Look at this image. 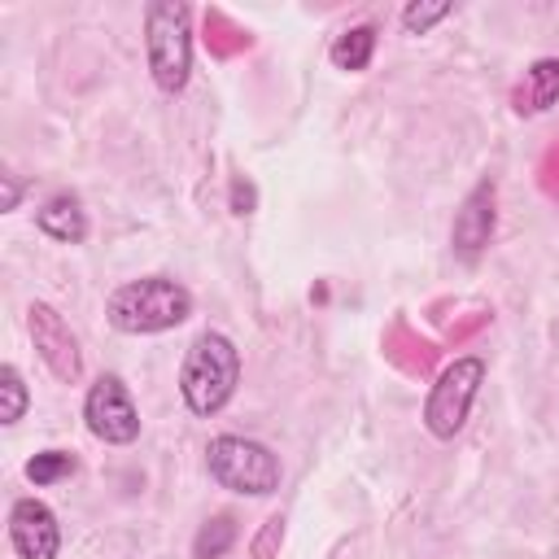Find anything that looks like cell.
<instances>
[{"label":"cell","instance_id":"1","mask_svg":"<svg viewBox=\"0 0 559 559\" xmlns=\"http://www.w3.org/2000/svg\"><path fill=\"white\" fill-rule=\"evenodd\" d=\"M240 384V354L223 332H201L179 371V393L192 415H218Z\"/></svg>","mask_w":559,"mask_h":559},{"label":"cell","instance_id":"2","mask_svg":"<svg viewBox=\"0 0 559 559\" xmlns=\"http://www.w3.org/2000/svg\"><path fill=\"white\" fill-rule=\"evenodd\" d=\"M109 323L118 332H131V336H148V332H166L175 323H183L192 314V293L175 280H131L122 288L109 293V306H105Z\"/></svg>","mask_w":559,"mask_h":559},{"label":"cell","instance_id":"3","mask_svg":"<svg viewBox=\"0 0 559 559\" xmlns=\"http://www.w3.org/2000/svg\"><path fill=\"white\" fill-rule=\"evenodd\" d=\"M144 52H148V74L162 92H183L188 87V74H192L188 4L153 0L144 9Z\"/></svg>","mask_w":559,"mask_h":559},{"label":"cell","instance_id":"4","mask_svg":"<svg viewBox=\"0 0 559 559\" xmlns=\"http://www.w3.org/2000/svg\"><path fill=\"white\" fill-rule=\"evenodd\" d=\"M205 467L231 493L266 498L280 489V459L262 441H249V437H214L205 450Z\"/></svg>","mask_w":559,"mask_h":559},{"label":"cell","instance_id":"5","mask_svg":"<svg viewBox=\"0 0 559 559\" xmlns=\"http://www.w3.org/2000/svg\"><path fill=\"white\" fill-rule=\"evenodd\" d=\"M480 384H485V362H480L476 354L454 358V362L437 376V384L428 389V402H424V424H428V432H432L437 441H450V437L467 424V411H472Z\"/></svg>","mask_w":559,"mask_h":559},{"label":"cell","instance_id":"6","mask_svg":"<svg viewBox=\"0 0 559 559\" xmlns=\"http://www.w3.org/2000/svg\"><path fill=\"white\" fill-rule=\"evenodd\" d=\"M83 419H87L92 437H100L109 445H127V441L140 437V411H135V402H131V393L118 376H100L87 389Z\"/></svg>","mask_w":559,"mask_h":559},{"label":"cell","instance_id":"7","mask_svg":"<svg viewBox=\"0 0 559 559\" xmlns=\"http://www.w3.org/2000/svg\"><path fill=\"white\" fill-rule=\"evenodd\" d=\"M26 328H31V341H35V349H39L44 367H48L61 384H79V376H83V354H79V341H74L70 323H66L48 301H31Z\"/></svg>","mask_w":559,"mask_h":559},{"label":"cell","instance_id":"8","mask_svg":"<svg viewBox=\"0 0 559 559\" xmlns=\"http://www.w3.org/2000/svg\"><path fill=\"white\" fill-rule=\"evenodd\" d=\"M9 542H13L17 559H57V550H61L57 515L39 498H17L9 511Z\"/></svg>","mask_w":559,"mask_h":559},{"label":"cell","instance_id":"9","mask_svg":"<svg viewBox=\"0 0 559 559\" xmlns=\"http://www.w3.org/2000/svg\"><path fill=\"white\" fill-rule=\"evenodd\" d=\"M493 205H498V192H493L489 179H480V183L463 197V205H459V214H454V231H450L459 258H467V262L480 258V249H485L489 236H493Z\"/></svg>","mask_w":559,"mask_h":559},{"label":"cell","instance_id":"10","mask_svg":"<svg viewBox=\"0 0 559 559\" xmlns=\"http://www.w3.org/2000/svg\"><path fill=\"white\" fill-rule=\"evenodd\" d=\"M559 100V57H542L524 70V79L515 83L511 92V109L520 118H533V114H546L550 105Z\"/></svg>","mask_w":559,"mask_h":559},{"label":"cell","instance_id":"11","mask_svg":"<svg viewBox=\"0 0 559 559\" xmlns=\"http://www.w3.org/2000/svg\"><path fill=\"white\" fill-rule=\"evenodd\" d=\"M39 231L52 236V240H61V245H79L87 236V214H83L79 197H70V192L48 197L44 210H39Z\"/></svg>","mask_w":559,"mask_h":559},{"label":"cell","instance_id":"12","mask_svg":"<svg viewBox=\"0 0 559 559\" xmlns=\"http://www.w3.org/2000/svg\"><path fill=\"white\" fill-rule=\"evenodd\" d=\"M376 52V26H349L332 44V66L336 70H367Z\"/></svg>","mask_w":559,"mask_h":559},{"label":"cell","instance_id":"13","mask_svg":"<svg viewBox=\"0 0 559 559\" xmlns=\"http://www.w3.org/2000/svg\"><path fill=\"white\" fill-rule=\"evenodd\" d=\"M231 542H236V520H231V515H214V520H205V524L197 528V537H192V559H223Z\"/></svg>","mask_w":559,"mask_h":559},{"label":"cell","instance_id":"14","mask_svg":"<svg viewBox=\"0 0 559 559\" xmlns=\"http://www.w3.org/2000/svg\"><path fill=\"white\" fill-rule=\"evenodd\" d=\"M74 467H79V459H74L70 450H44V454H35V459L26 463V480H35V485H52V480L74 476Z\"/></svg>","mask_w":559,"mask_h":559},{"label":"cell","instance_id":"15","mask_svg":"<svg viewBox=\"0 0 559 559\" xmlns=\"http://www.w3.org/2000/svg\"><path fill=\"white\" fill-rule=\"evenodd\" d=\"M0 393H4L0 419H4V424H17V419L26 415V384H22V376H17V367H13V362H4V367H0Z\"/></svg>","mask_w":559,"mask_h":559},{"label":"cell","instance_id":"16","mask_svg":"<svg viewBox=\"0 0 559 559\" xmlns=\"http://www.w3.org/2000/svg\"><path fill=\"white\" fill-rule=\"evenodd\" d=\"M280 546H284V515H266L249 542V559H280Z\"/></svg>","mask_w":559,"mask_h":559},{"label":"cell","instance_id":"17","mask_svg":"<svg viewBox=\"0 0 559 559\" xmlns=\"http://www.w3.org/2000/svg\"><path fill=\"white\" fill-rule=\"evenodd\" d=\"M445 13H450V0H432V4H419V0H415V4L402 9V26H406L411 35H424V31H428L432 22H441Z\"/></svg>","mask_w":559,"mask_h":559},{"label":"cell","instance_id":"18","mask_svg":"<svg viewBox=\"0 0 559 559\" xmlns=\"http://www.w3.org/2000/svg\"><path fill=\"white\" fill-rule=\"evenodd\" d=\"M205 26L223 31V35H214V48H218V52H236V48H245V44H249V35H245V31H236L223 13H210V17H205Z\"/></svg>","mask_w":559,"mask_h":559},{"label":"cell","instance_id":"19","mask_svg":"<svg viewBox=\"0 0 559 559\" xmlns=\"http://www.w3.org/2000/svg\"><path fill=\"white\" fill-rule=\"evenodd\" d=\"M253 205H258V188L236 175L231 179V214H253Z\"/></svg>","mask_w":559,"mask_h":559},{"label":"cell","instance_id":"20","mask_svg":"<svg viewBox=\"0 0 559 559\" xmlns=\"http://www.w3.org/2000/svg\"><path fill=\"white\" fill-rule=\"evenodd\" d=\"M542 188H546L550 197H559V144L542 157Z\"/></svg>","mask_w":559,"mask_h":559},{"label":"cell","instance_id":"21","mask_svg":"<svg viewBox=\"0 0 559 559\" xmlns=\"http://www.w3.org/2000/svg\"><path fill=\"white\" fill-rule=\"evenodd\" d=\"M4 179V201H0V210H13L17 205V197H22V188H17V179L13 175H0Z\"/></svg>","mask_w":559,"mask_h":559}]
</instances>
